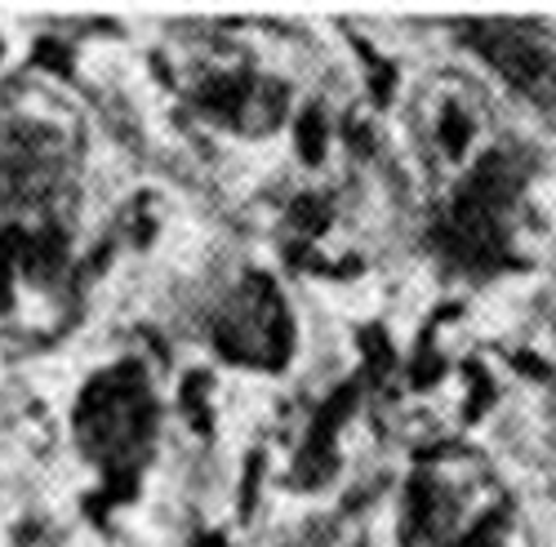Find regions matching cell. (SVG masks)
Here are the masks:
<instances>
[{
  "instance_id": "cell-1",
  "label": "cell",
  "mask_w": 556,
  "mask_h": 547,
  "mask_svg": "<svg viewBox=\"0 0 556 547\" xmlns=\"http://www.w3.org/2000/svg\"><path fill=\"white\" fill-rule=\"evenodd\" d=\"M299 152H303V161H320V152H326V116L316 107L303 112V120H299Z\"/></svg>"
},
{
  "instance_id": "cell-2",
  "label": "cell",
  "mask_w": 556,
  "mask_h": 547,
  "mask_svg": "<svg viewBox=\"0 0 556 547\" xmlns=\"http://www.w3.org/2000/svg\"><path fill=\"white\" fill-rule=\"evenodd\" d=\"M197 547H227V543H223V538H218V534H205V538H201V543H197Z\"/></svg>"
}]
</instances>
